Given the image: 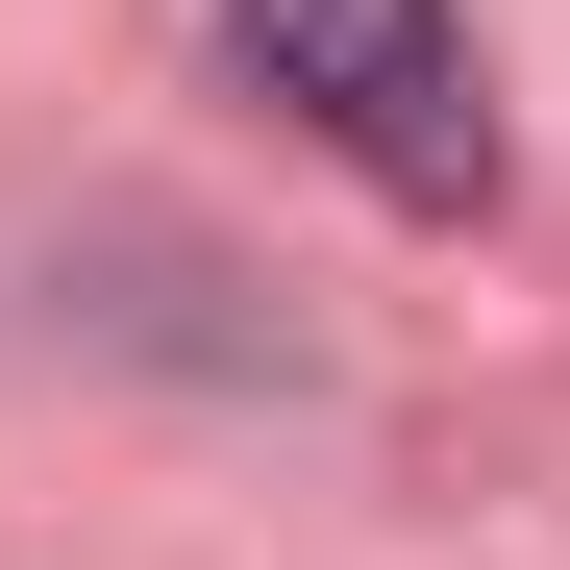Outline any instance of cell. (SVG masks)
Instances as JSON below:
<instances>
[{"label":"cell","instance_id":"1","mask_svg":"<svg viewBox=\"0 0 570 570\" xmlns=\"http://www.w3.org/2000/svg\"><path fill=\"white\" fill-rule=\"evenodd\" d=\"M224 50H248L273 125H323L372 174V199H422V224L497 199V100H471V26H446V0H224Z\"/></svg>","mask_w":570,"mask_h":570}]
</instances>
